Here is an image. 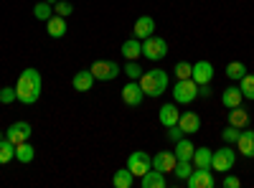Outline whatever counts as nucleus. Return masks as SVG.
I'll list each match as a JSON object with an SVG mask.
<instances>
[{"mask_svg": "<svg viewBox=\"0 0 254 188\" xmlns=\"http://www.w3.org/2000/svg\"><path fill=\"white\" fill-rule=\"evenodd\" d=\"M41 89H44V79H41L38 69H23L15 81V94L20 104H36L41 97Z\"/></svg>", "mask_w": 254, "mask_h": 188, "instance_id": "nucleus-1", "label": "nucleus"}, {"mask_svg": "<svg viewBox=\"0 0 254 188\" xmlns=\"http://www.w3.org/2000/svg\"><path fill=\"white\" fill-rule=\"evenodd\" d=\"M137 81H140L145 97H150V99L163 97L168 92V84H171V79H168V71L165 69H147V71H142V76Z\"/></svg>", "mask_w": 254, "mask_h": 188, "instance_id": "nucleus-2", "label": "nucleus"}, {"mask_svg": "<svg viewBox=\"0 0 254 188\" xmlns=\"http://www.w3.org/2000/svg\"><path fill=\"white\" fill-rule=\"evenodd\" d=\"M89 71L94 74L97 81H115L122 74V66L117 64V61H110V59H97L89 66Z\"/></svg>", "mask_w": 254, "mask_h": 188, "instance_id": "nucleus-3", "label": "nucleus"}, {"mask_svg": "<svg viewBox=\"0 0 254 188\" xmlns=\"http://www.w3.org/2000/svg\"><path fill=\"white\" fill-rule=\"evenodd\" d=\"M171 92H173V102L176 104H190V102L198 99V84L193 79H178Z\"/></svg>", "mask_w": 254, "mask_h": 188, "instance_id": "nucleus-4", "label": "nucleus"}, {"mask_svg": "<svg viewBox=\"0 0 254 188\" xmlns=\"http://www.w3.org/2000/svg\"><path fill=\"white\" fill-rule=\"evenodd\" d=\"M237 163V150L231 145L224 142V148L214 150V158H211V171H219V173H229Z\"/></svg>", "mask_w": 254, "mask_h": 188, "instance_id": "nucleus-5", "label": "nucleus"}, {"mask_svg": "<svg viewBox=\"0 0 254 188\" xmlns=\"http://www.w3.org/2000/svg\"><path fill=\"white\" fill-rule=\"evenodd\" d=\"M142 56L147 59V61H160V59H165L168 56V41L165 38H160V36H147L145 41H142Z\"/></svg>", "mask_w": 254, "mask_h": 188, "instance_id": "nucleus-6", "label": "nucleus"}, {"mask_svg": "<svg viewBox=\"0 0 254 188\" xmlns=\"http://www.w3.org/2000/svg\"><path fill=\"white\" fill-rule=\"evenodd\" d=\"M127 168L132 171V176H135V178H142L147 171L153 168V158L147 155L145 150H132V153H130V158H127Z\"/></svg>", "mask_w": 254, "mask_h": 188, "instance_id": "nucleus-7", "label": "nucleus"}, {"mask_svg": "<svg viewBox=\"0 0 254 188\" xmlns=\"http://www.w3.org/2000/svg\"><path fill=\"white\" fill-rule=\"evenodd\" d=\"M142 99H145V92L140 87V81L132 79V81H127V84L122 87V102L127 104V107H140Z\"/></svg>", "mask_w": 254, "mask_h": 188, "instance_id": "nucleus-8", "label": "nucleus"}, {"mask_svg": "<svg viewBox=\"0 0 254 188\" xmlns=\"http://www.w3.org/2000/svg\"><path fill=\"white\" fill-rule=\"evenodd\" d=\"M188 188H214L216 181L214 176H211V168H193V173H190L186 178Z\"/></svg>", "mask_w": 254, "mask_h": 188, "instance_id": "nucleus-9", "label": "nucleus"}, {"mask_svg": "<svg viewBox=\"0 0 254 188\" xmlns=\"http://www.w3.org/2000/svg\"><path fill=\"white\" fill-rule=\"evenodd\" d=\"M176 163H178V158H176L173 150H160V153L153 155V168L160 171V173H165V176H168V173H173Z\"/></svg>", "mask_w": 254, "mask_h": 188, "instance_id": "nucleus-10", "label": "nucleus"}, {"mask_svg": "<svg viewBox=\"0 0 254 188\" xmlns=\"http://www.w3.org/2000/svg\"><path fill=\"white\" fill-rule=\"evenodd\" d=\"M31 132H33V130H31V125L20 120V122H13L10 127L5 130V137H8L13 145H20V142H26V140L31 137Z\"/></svg>", "mask_w": 254, "mask_h": 188, "instance_id": "nucleus-11", "label": "nucleus"}, {"mask_svg": "<svg viewBox=\"0 0 254 188\" xmlns=\"http://www.w3.org/2000/svg\"><path fill=\"white\" fill-rule=\"evenodd\" d=\"M190 79H193L198 87L211 84V79H214V64H211V61H196L193 71H190Z\"/></svg>", "mask_w": 254, "mask_h": 188, "instance_id": "nucleus-12", "label": "nucleus"}, {"mask_svg": "<svg viewBox=\"0 0 254 188\" xmlns=\"http://www.w3.org/2000/svg\"><path fill=\"white\" fill-rule=\"evenodd\" d=\"M153 33H155V18L153 15H140L135 20V26H132V36L145 41L147 36H153Z\"/></svg>", "mask_w": 254, "mask_h": 188, "instance_id": "nucleus-13", "label": "nucleus"}, {"mask_svg": "<svg viewBox=\"0 0 254 188\" xmlns=\"http://www.w3.org/2000/svg\"><path fill=\"white\" fill-rule=\"evenodd\" d=\"M178 117H181V110H178L176 102L163 104V107L158 110V122L163 125V127H173V125H178Z\"/></svg>", "mask_w": 254, "mask_h": 188, "instance_id": "nucleus-14", "label": "nucleus"}, {"mask_svg": "<svg viewBox=\"0 0 254 188\" xmlns=\"http://www.w3.org/2000/svg\"><path fill=\"white\" fill-rule=\"evenodd\" d=\"M178 127L183 130V135H196L198 130H201V117L196 115V112H181V117H178Z\"/></svg>", "mask_w": 254, "mask_h": 188, "instance_id": "nucleus-15", "label": "nucleus"}, {"mask_svg": "<svg viewBox=\"0 0 254 188\" xmlns=\"http://www.w3.org/2000/svg\"><path fill=\"white\" fill-rule=\"evenodd\" d=\"M94 81H97V79H94V74H92L89 69H81V71H76V74H74L71 87H74L79 94H87V92L94 87Z\"/></svg>", "mask_w": 254, "mask_h": 188, "instance_id": "nucleus-16", "label": "nucleus"}, {"mask_svg": "<svg viewBox=\"0 0 254 188\" xmlns=\"http://www.w3.org/2000/svg\"><path fill=\"white\" fill-rule=\"evenodd\" d=\"M237 150L244 155V158H254V130H242L239 140H237Z\"/></svg>", "mask_w": 254, "mask_h": 188, "instance_id": "nucleus-17", "label": "nucleus"}, {"mask_svg": "<svg viewBox=\"0 0 254 188\" xmlns=\"http://www.w3.org/2000/svg\"><path fill=\"white\" fill-rule=\"evenodd\" d=\"M120 51H122V56H125L127 61H137V59L142 56V41L135 38V36H132V38H127Z\"/></svg>", "mask_w": 254, "mask_h": 188, "instance_id": "nucleus-18", "label": "nucleus"}, {"mask_svg": "<svg viewBox=\"0 0 254 188\" xmlns=\"http://www.w3.org/2000/svg\"><path fill=\"white\" fill-rule=\"evenodd\" d=\"M46 33L51 36V38H64L66 36V18H61V15H51L49 20H46Z\"/></svg>", "mask_w": 254, "mask_h": 188, "instance_id": "nucleus-19", "label": "nucleus"}, {"mask_svg": "<svg viewBox=\"0 0 254 188\" xmlns=\"http://www.w3.org/2000/svg\"><path fill=\"white\" fill-rule=\"evenodd\" d=\"M140 186H142V188H165L168 181H165V173L150 168V171H147V173L140 178Z\"/></svg>", "mask_w": 254, "mask_h": 188, "instance_id": "nucleus-20", "label": "nucleus"}, {"mask_svg": "<svg viewBox=\"0 0 254 188\" xmlns=\"http://www.w3.org/2000/svg\"><path fill=\"white\" fill-rule=\"evenodd\" d=\"M249 122H252L249 110H244L242 104H239V107H234V110H229V125H234V127L244 130V127H249Z\"/></svg>", "mask_w": 254, "mask_h": 188, "instance_id": "nucleus-21", "label": "nucleus"}, {"mask_svg": "<svg viewBox=\"0 0 254 188\" xmlns=\"http://www.w3.org/2000/svg\"><path fill=\"white\" fill-rule=\"evenodd\" d=\"M242 102H244V94H242L239 87H229V89H224V94H221V104H224L226 110L239 107Z\"/></svg>", "mask_w": 254, "mask_h": 188, "instance_id": "nucleus-22", "label": "nucleus"}, {"mask_svg": "<svg viewBox=\"0 0 254 188\" xmlns=\"http://www.w3.org/2000/svg\"><path fill=\"white\" fill-rule=\"evenodd\" d=\"M33 158H36V148H33L28 140L20 142V145H15V160H18V163L28 165V163H33Z\"/></svg>", "mask_w": 254, "mask_h": 188, "instance_id": "nucleus-23", "label": "nucleus"}, {"mask_svg": "<svg viewBox=\"0 0 254 188\" xmlns=\"http://www.w3.org/2000/svg\"><path fill=\"white\" fill-rule=\"evenodd\" d=\"M193 150H196V145L190 142L188 135H186V137H181V140L176 142V150H173V153H176L178 160H190V158H193Z\"/></svg>", "mask_w": 254, "mask_h": 188, "instance_id": "nucleus-24", "label": "nucleus"}, {"mask_svg": "<svg viewBox=\"0 0 254 188\" xmlns=\"http://www.w3.org/2000/svg\"><path fill=\"white\" fill-rule=\"evenodd\" d=\"M132 183H135V176H132L130 168L115 171V176H112V186H115V188H132Z\"/></svg>", "mask_w": 254, "mask_h": 188, "instance_id": "nucleus-25", "label": "nucleus"}, {"mask_svg": "<svg viewBox=\"0 0 254 188\" xmlns=\"http://www.w3.org/2000/svg\"><path fill=\"white\" fill-rule=\"evenodd\" d=\"M211 158H214V150H208V148H196V150H193V158H190V163H193V168H211Z\"/></svg>", "mask_w": 254, "mask_h": 188, "instance_id": "nucleus-26", "label": "nucleus"}, {"mask_svg": "<svg viewBox=\"0 0 254 188\" xmlns=\"http://www.w3.org/2000/svg\"><path fill=\"white\" fill-rule=\"evenodd\" d=\"M224 71H226V79H231V81H239V79L247 74V64H244V61H229Z\"/></svg>", "mask_w": 254, "mask_h": 188, "instance_id": "nucleus-27", "label": "nucleus"}, {"mask_svg": "<svg viewBox=\"0 0 254 188\" xmlns=\"http://www.w3.org/2000/svg\"><path fill=\"white\" fill-rule=\"evenodd\" d=\"M10 160H15V145L8 137H3L0 140V165H8Z\"/></svg>", "mask_w": 254, "mask_h": 188, "instance_id": "nucleus-28", "label": "nucleus"}, {"mask_svg": "<svg viewBox=\"0 0 254 188\" xmlns=\"http://www.w3.org/2000/svg\"><path fill=\"white\" fill-rule=\"evenodd\" d=\"M239 89H242L244 99L254 102V74H249V71H247V74L239 79Z\"/></svg>", "mask_w": 254, "mask_h": 188, "instance_id": "nucleus-29", "label": "nucleus"}, {"mask_svg": "<svg viewBox=\"0 0 254 188\" xmlns=\"http://www.w3.org/2000/svg\"><path fill=\"white\" fill-rule=\"evenodd\" d=\"M33 15H36V20H44V23H46V20L54 15V5L46 3V0H41V3L33 5Z\"/></svg>", "mask_w": 254, "mask_h": 188, "instance_id": "nucleus-30", "label": "nucleus"}, {"mask_svg": "<svg viewBox=\"0 0 254 188\" xmlns=\"http://www.w3.org/2000/svg\"><path fill=\"white\" fill-rule=\"evenodd\" d=\"M173 173H176L178 181H186L190 173H193V163H190V160H178L176 168H173Z\"/></svg>", "mask_w": 254, "mask_h": 188, "instance_id": "nucleus-31", "label": "nucleus"}, {"mask_svg": "<svg viewBox=\"0 0 254 188\" xmlns=\"http://www.w3.org/2000/svg\"><path fill=\"white\" fill-rule=\"evenodd\" d=\"M239 135H242V130H239V127H234V125H226V127L221 130V140H224L226 145H237Z\"/></svg>", "mask_w": 254, "mask_h": 188, "instance_id": "nucleus-32", "label": "nucleus"}, {"mask_svg": "<svg viewBox=\"0 0 254 188\" xmlns=\"http://www.w3.org/2000/svg\"><path fill=\"white\" fill-rule=\"evenodd\" d=\"M190 71H193V64H188V61H178V64L173 66L176 79H190Z\"/></svg>", "mask_w": 254, "mask_h": 188, "instance_id": "nucleus-33", "label": "nucleus"}, {"mask_svg": "<svg viewBox=\"0 0 254 188\" xmlns=\"http://www.w3.org/2000/svg\"><path fill=\"white\" fill-rule=\"evenodd\" d=\"M122 71H125L127 76H130V79H135V81L142 76V66L137 64V61H127V64L122 66Z\"/></svg>", "mask_w": 254, "mask_h": 188, "instance_id": "nucleus-34", "label": "nucleus"}, {"mask_svg": "<svg viewBox=\"0 0 254 188\" xmlns=\"http://www.w3.org/2000/svg\"><path fill=\"white\" fill-rule=\"evenodd\" d=\"M54 13L61 15V18H69V15L74 13V5L69 3V0H59V3L54 5Z\"/></svg>", "mask_w": 254, "mask_h": 188, "instance_id": "nucleus-35", "label": "nucleus"}, {"mask_svg": "<svg viewBox=\"0 0 254 188\" xmlns=\"http://www.w3.org/2000/svg\"><path fill=\"white\" fill-rule=\"evenodd\" d=\"M10 102H18L15 87H3L0 89V104H10Z\"/></svg>", "mask_w": 254, "mask_h": 188, "instance_id": "nucleus-36", "label": "nucleus"}, {"mask_svg": "<svg viewBox=\"0 0 254 188\" xmlns=\"http://www.w3.org/2000/svg\"><path fill=\"white\" fill-rule=\"evenodd\" d=\"M165 132H168V140H171V142H178L181 137H186L178 125H173V127H165Z\"/></svg>", "mask_w": 254, "mask_h": 188, "instance_id": "nucleus-37", "label": "nucleus"}, {"mask_svg": "<svg viewBox=\"0 0 254 188\" xmlns=\"http://www.w3.org/2000/svg\"><path fill=\"white\" fill-rule=\"evenodd\" d=\"M221 186H224V188H239V186H242V181H239L237 176H229V173H226V176H224V181H221Z\"/></svg>", "mask_w": 254, "mask_h": 188, "instance_id": "nucleus-38", "label": "nucleus"}, {"mask_svg": "<svg viewBox=\"0 0 254 188\" xmlns=\"http://www.w3.org/2000/svg\"><path fill=\"white\" fill-rule=\"evenodd\" d=\"M211 92H214V89H211V84H201V87H198V97H203V99H208Z\"/></svg>", "mask_w": 254, "mask_h": 188, "instance_id": "nucleus-39", "label": "nucleus"}, {"mask_svg": "<svg viewBox=\"0 0 254 188\" xmlns=\"http://www.w3.org/2000/svg\"><path fill=\"white\" fill-rule=\"evenodd\" d=\"M46 3H51V5H56V3H59V0H46Z\"/></svg>", "mask_w": 254, "mask_h": 188, "instance_id": "nucleus-40", "label": "nucleus"}, {"mask_svg": "<svg viewBox=\"0 0 254 188\" xmlns=\"http://www.w3.org/2000/svg\"><path fill=\"white\" fill-rule=\"evenodd\" d=\"M3 137H5V132H3V130H0V140H3Z\"/></svg>", "mask_w": 254, "mask_h": 188, "instance_id": "nucleus-41", "label": "nucleus"}]
</instances>
